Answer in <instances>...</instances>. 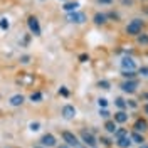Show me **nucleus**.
Instances as JSON below:
<instances>
[{
    "instance_id": "nucleus-1",
    "label": "nucleus",
    "mask_w": 148,
    "mask_h": 148,
    "mask_svg": "<svg viewBox=\"0 0 148 148\" xmlns=\"http://www.w3.org/2000/svg\"><path fill=\"white\" fill-rule=\"evenodd\" d=\"M141 29H143V22L140 18H135V20H131L126 25V34L128 36H138L141 32Z\"/></svg>"
},
{
    "instance_id": "nucleus-2",
    "label": "nucleus",
    "mask_w": 148,
    "mask_h": 148,
    "mask_svg": "<svg viewBox=\"0 0 148 148\" xmlns=\"http://www.w3.org/2000/svg\"><path fill=\"white\" fill-rule=\"evenodd\" d=\"M62 140H64V141L67 143V145H69V147L81 148V143H79L77 136H76L74 133H71V131H64V133H62Z\"/></svg>"
},
{
    "instance_id": "nucleus-3",
    "label": "nucleus",
    "mask_w": 148,
    "mask_h": 148,
    "mask_svg": "<svg viewBox=\"0 0 148 148\" xmlns=\"http://www.w3.org/2000/svg\"><path fill=\"white\" fill-rule=\"evenodd\" d=\"M67 20L71 22V24H83V22H86V15L84 14H81V12H71L69 15H67Z\"/></svg>"
},
{
    "instance_id": "nucleus-4",
    "label": "nucleus",
    "mask_w": 148,
    "mask_h": 148,
    "mask_svg": "<svg viewBox=\"0 0 148 148\" xmlns=\"http://www.w3.org/2000/svg\"><path fill=\"white\" fill-rule=\"evenodd\" d=\"M27 25H29L30 32H32L34 36H40V27H39V20H37L36 17H29Z\"/></svg>"
},
{
    "instance_id": "nucleus-5",
    "label": "nucleus",
    "mask_w": 148,
    "mask_h": 148,
    "mask_svg": "<svg viewBox=\"0 0 148 148\" xmlns=\"http://www.w3.org/2000/svg\"><path fill=\"white\" fill-rule=\"evenodd\" d=\"M136 88H138V81H135V79H130V81L121 84V89L125 92H135Z\"/></svg>"
},
{
    "instance_id": "nucleus-6",
    "label": "nucleus",
    "mask_w": 148,
    "mask_h": 148,
    "mask_svg": "<svg viewBox=\"0 0 148 148\" xmlns=\"http://www.w3.org/2000/svg\"><path fill=\"white\" fill-rule=\"evenodd\" d=\"M81 138H83L84 145H88V147H96V138H94V135L92 133H88V131H83L81 133Z\"/></svg>"
},
{
    "instance_id": "nucleus-7",
    "label": "nucleus",
    "mask_w": 148,
    "mask_h": 148,
    "mask_svg": "<svg viewBox=\"0 0 148 148\" xmlns=\"http://www.w3.org/2000/svg\"><path fill=\"white\" fill-rule=\"evenodd\" d=\"M76 108L74 106H71V104H66L64 108H62V118L64 120H73L74 116H76Z\"/></svg>"
},
{
    "instance_id": "nucleus-8",
    "label": "nucleus",
    "mask_w": 148,
    "mask_h": 148,
    "mask_svg": "<svg viewBox=\"0 0 148 148\" xmlns=\"http://www.w3.org/2000/svg\"><path fill=\"white\" fill-rule=\"evenodd\" d=\"M121 67H123V71H135L136 64L131 57H123L121 59Z\"/></svg>"
},
{
    "instance_id": "nucleus-9",
    "label": "nucleus",
    "mask_w": 148,
    "mask_h": 148,
    "mask_svg": "<svg viewBox=\"0 0 148 148\" xmlns=\"http://www.w3.org/2000/svg\"><path fill=\"white\" fill-rule=\"evenodd\" d=\"M131 143H133V141H131V138H130L128 135L116 140V145H118L120 148H130V147H131Z\"/></svg>"
},
{
    "instance_id": "nucleus-10",
    "label": "nucleus",
    "mask_w": 148,
    "mask_h": 148,
    "mask_svg": "<svg viewBox=\"0 0 148 148\" xmlns=\"http://www.w3.org/2000/svg\"><path fill=\"white\" fill-rule=\"evenodd\" d=\"M148 130V123L147 120H138L135 123V131H138V133H143V131H147Z\"/></svg>"
},
{
    "instance_id": "nucleus-11",
    "label": "nucleus",
    "mask_w": 148,
    "mask_h": 148,
    "mask_svg": "<svg viewBox=\"0 0 148 148\" xmlns=\"http://www.w3.org/2000/svg\"><path fill=\"white\" fill-rule=\"evenodd\" d=\"M40 143H42L44 147H54L56 145V138L52 136V135H44L42 140H40Z\"/></svg>"
},
{
    "instance_id": "nucleus-12",
    "label": "nucleus",
    "mask_w": 148,
    "mask_h": 148,
    "mask_svg": "<svg viewBox=\"0 0 148 148\" xmlns=\"http://www.w3.org/2000/svg\"><path fill=\"white\" fill-rule=\"evenodd\" d=\"M114 121H116V123H126V121H128V114L123 110L118 111V113H114Z\"/></svg>"
},
{
    "instance_id": "nucleus-13",
    "label": "nucleus",
    "mask_w": 148,
    "mask_h": 148,
    "mask_svg": "<svg viewBox=\"0 0 148 148\" xmlns=\"http://www.w3.org/2000/svg\"><path fill=\"white\" fill-rule=\"evenodd\" d=\"M130 138H131V141H133V143H138V145H143V143H145V138L140 135L138 131L131 133V135H130Z\"/></svg>"
},
{
    "instance_id": "nucleus-14",
    "label": "nucleus",
    "mask_w": 148,
    "mask_h": 148,
    "mask_svg": "<svg viewBox=\"0 0 148 148\" xmlns=\"http://www.w3.org/2000/svg\"><path fill=\"white\" fill-rule=\"evenodd\" d=\"M22 103H24V96H22V94H15V96L10 98V104H12V106H20Z\"/></svg>"
},
{
    "instance_id": "nucleus-15",
    "label": "nucleus",
    "mask_w": 148,
    "mask_h": 148,
    "mask_svg": "<svg viewBox=\"0 0 148 148\" xmlns=\"http://www.w3.org/2000/svg\"><path fill=\"white\" fill-rule=\"evenodd\" d=\"M77 7H79V3H77V2H66L62 9H64L66 12H74Z\"/></svg>"
},
{
    "instance_id": "nucleus-16",
    "label": "nucleus",
    "mask_w": 148,
    "mask_h": 148,
    "mask_svg": "<svg viewBox=\"0 0 148 148\" xmlns=\"http://www.w3.org/2000/svg\"><path fill=\"white\" fill-rule=\"evenodd\" d=\"M104 128H106L108 133H114V131H116V123H114V121H106Z\"/></svg>"
},
{
    "instance_id": "nucleus-17",
    "label": "nucleus",
    "mask_w": 148,
    "mask_h": 148,
    "mask_svg": "<svg viewBox=\"0 0 148 148\" xmlns=\"http://www.w3.org/2000/svg\"><path fill=\"white\" fill-rule=\"evenodd\" d=\"M113 135H114V138L118 140V138H121V136H126V135H128V131H126L125 128H116V131H114Z\"/></svg>"
},
{
    "instance_id": "nucleus-18",
    "label": "nucleus",
    "mask_w": 148,
    "mask_h": 148,
    "mask_svg": "<svg viewBox=\"0 0 148 148\" xmlns=\"http://www.w3.org/2000/svg\"><path fill=\"white\" fill-rule=\"evenodd\" d=\"M94 22H96L98 25H99V24H104V22H106V15H104V14H96V15H94Z\"/></svg>"
},
{
    "instance_id": "nucleus-19",
    "label": "nucleus",
    "mask_w": 148,
    "mask_h": 148,
    "mask_svg": "<svg viewBox=\"0 0 148 148\" xmlns=\"http://www.w3.org/2000/svg\"><path fill=\"white\" fill-rule=\"evenodd\" d=\"M114 103H116V106H118L120 110H125V108H126V104H128L123 98H116V101H114Z\"/></svg>"
},
{
    "instance_id": "nucleus-20",
    "label": "nucleus",
    "mask_w": 148,
    "mask_h": 148,
    "mask_svg": "<svg viewBox=\"0 0 148 148\" xmlns=\"http://www.w3.org/2000/svg\"><path fill=\"white\" fill-rule=\"evenodd\" d=\"M40 99H42V94H40V92H32V94H30V101L32 103H39Z\"/></svg>"
},
{
    "instance_id": "nucleus-21",
    "label": "nucleus",
    "mask_w": 148,
    "mask_h": 148,
    "mask_svg": "<svg viewBox=\"0 0 148 148\" xmlns=\"http://www.w3.org/2000/svg\"><path fill=\"white\" fill-rule=\"evenodd\" d=\"M0 27L3 29V30H7V29L10 27V24H9V20H7V18H2V20H0Z\"/></svg>"
},
{
    "instance_id": "nucleus-22",
    "label": "nucleus",
    "mask_w": 148,
    "mask_h": 148,
    "mask_svg": "<svg viewBox=\"0 0 148 148\" xmlns=\"http://www.w3.org/2000/svg\"><path fill=\"white\" fill-rule=\"evenodd\" d=\"M98 104H99V108H106L108 106V99L106 98H99L98 99Z\"/></svg>"
},
{
    "instance_id": "nucleus-23",
    "label": "nucleus",
    "mask_w": 148,
    "mask_h": 148,
    "mask_svg": "<svg viewBox=\"0 0 148 148\" xmlns=\"http://www.w3.org/2000/svg\"><path fill=\"white\" fill-rule=\"evenodd\" d=\"M29 128H30V131H39L40 125H39V123H30V125H29Z\"/></svg>"
},
{
    "instance_id": "nucleus-24",
    "label": "nucleus",
    "mask_w": 148,
    "mask_h": 148,
    "mask_svg": "<svg viewBox=\"0 0 148 148\" xmlns=\"http://www.w3.org/2000/svg\"><path fill=\"white\" fill-rule=\"evenodd\" d=\"M98 86H99V88H103V89H110V83H108V81H99V83H98Z\"/></svg>"
},
{
    "instance_id": "nucleus-25",
    "label": "nucleus",
    "mask_w": 148,
    "mask_h": 148,
    "mask_svg": "<svg viewBox=\"0 0 148 148\" xmlns=\"http://www.w3.org/2000/svg\"><path fill=\"white\" fill-rule=\"evenodd\" d=\"M99 116H103V118H108V116H110V111L108 110H104V108H99Z\"/></svg>"
},
{
    "instance_id": "nucleus-26",
    "label": "nucleus",
    "mask_w": 148,
    "mask_h": 148,
    "mask_svg": "<svg viewBox=\"0 0 148 148\" xmlns=\"http://www.w3.org/2000/svg\"><path fill=\"white\" fill-rule=\"evenodd\" d=\"M123 76H125L126 79H131V77L135 76V73H133V71H123Z\"/></svg>"
},
{
    "instance_id": "nucleus-27",
    "label": "nucleus",
    "mask_w": 148,
    "mask_h": 148,
    "mask_svg": "<svg viewBox=\"0 0 148 148\" xmlns=\"http://www.w3.org/2000/svg\"><path fill=\"white\" fill-rule=\"evenodd\" d=\"M138 42H140V44H148V36H140L138 37Z\"/></svg>"
},
{
    "instance_id": "nucleus-28",
    "label": "nucleus",
    "mask_w": 148,
    "mask_h": 148,
    "mask_svg": "<svg viewBox=\"0 0 148 148\" xmlns=\"http://www.w3.org/2000/svg\"><path fill=\"white\" fill-rule=\"evenodd\" d=\"M140 74L145 76V77H148V67H140Z\"/></svg>"
},
{
    "instance_id": "nucleus-29",
    "label": "nucleus",
    "mask_w": 148,
    "mask_h": 148,
    "mask_svg": "<svg viewBox=\"0 0 148 148\" xmlns=\"http://www.w3.org/2000/svg\"><path fill=\"white\" fill-rule=\"evenodd\" d=\"M88 59H89V57H88L86 54H81V56H79V61H81V62H86Z\"/></svg>"
},
{
    "instance_id": "nucleus-30",
    "label": "nucleus",
    "mask_w": 148,
    "mask_h": 148,
    "mask_svg": "<svg viewBox=\"0 0 148 148\" xmlns=\"http://www.w3.org/2000/svg\"><path fill=\"white\" fill-rule=\"evenodd\" d=\"M59 94H62V96H67L69 92H67V89H66V88H61V89H59Z\"/></svg>"
},
{
    "instance_id": "nucleus-31",
    "label": "nucleus",
    "mask_w": 148,
    "mask_h": 148,
    "mask_svg": "<svg viewBox=\"0 0 148 148\" xmlns=\"http://www.w3.org/2000/svg\"><path fill=\"white\" fill-rule=\"evenodd\" d=\"M123 5H133V0H121Z\"/></svg>"
},
{
    "instance_id": "nucleus-32",
    "label": "nucleus",
    "mask_w": 148,
    "mask_h": 148,
    "mask_svg": "<svg viewBox=\"0 0 148 148\" xmlns=\"http://www.w3.org/2000/svg\"><path fill=\"white\" fill-rule=\"evenodd\" d=\"M101 141L104 143V145H106V147H110V145H111V141H110L108 138H101Z\"/></svg>"
},
{
    "instance_id": "nucleus-33",
    "label": "nucleus",
    "mask_w": 148,
    "mask_h": 148,
    "mask_svg": "<svg viewBox=\"0 0 148 148\" xmlns=\"http://www.w3.org/2000/svg\"><path fill=\"white\" fill-rule=\"evenodd\" d=\"M20 62H24V64H27V62H29V57H27V56H24V57L20 59Z\"/></svg>"
},
{
    "instance_id": "nucleus-34",
    "label": "nucleus",
    "mask_w": 148,
    "mask_h": 148,
    "mask_svg": "<svg viewBox=\"0 0 148 148\" xmlns=\"http://www.w3.org/2000/svg\"><path fill=\"white\" fill-rule=\"evenodd\" d=\"M98 2H99V3H111L113 0H98Z\"/></svg>"
},
{
    "instance_id": "nucleus-35",
    "label": "nucleus",
    "mask_w": 148,
    "mask_h": 148,
    "mask_svg": "<svg viewBox=\"0 0 148 148\" xmlns=\"http://www.w3.org/2000/svg\"><path fill=\"white\" fill-rule=\"evenodd\" d=\"M145 113H147V114H148V104H147V106H145Z\"/></svg>"
},
{
    "instance_id": "nucleus-36",
    "label": "nucleus",
    "mask_w": 148,
    "mask_h": 148,
    "mask_svg": "<svg viewBox=\"0 0 148 148\" xmlns=\"http://www.w3.org/2000/svg\"><path fill=\"white\" fill-rule=\"evenodd\" d=\"M140 148H148V147H145V145H140Z\"/></svg>"
},
{
    "instance_id": "nucleus-37",
    "label": "nucleus",
    "mask_w": 148,
    "mask_h": 148,
    "mask_svg": "<svg viewBox=\"0 0 148 148\" xmlns=\"http://www.w3.org/2000/svg\"><path fill=\"white\" fill-rule=\"evenodd\" d=\"M91 148H94V147H91Z\"/></svg>"
}]
</instances>
